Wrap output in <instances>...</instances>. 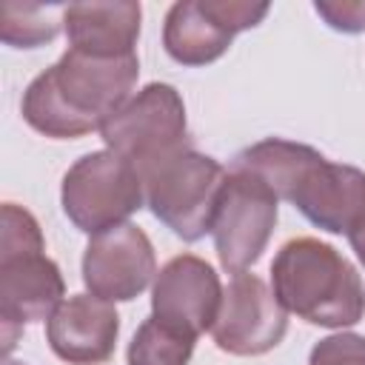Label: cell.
Masks as SVG:
<instances>
[{"label": "cell", "instance_id": "1", "mask_svg": "<svg viewBox=\"0 0 365 365\" xmlns=\"http://www.w3.org/2000/svg\"><path fill=\"white\" fill-rule=\"evenodd\" d=\"M140 74L137 54L94 57L68 48L51 68L37 74L23 94V120L54 140L100 131L103 123L131 100Z\"/></svg>", "mask_w": 365, "mask_h": 365}, {"label": "cell", "instance_id": "2", "mask_svg": "<svg viewBox=\"0 0 365 365\" xmlns=\"http://www.w3.org/2000/svg\"><path fill=\"white\" fill-rule=\"evenodd\" d=\"M234 165L259 174L279 200L328 234L351 237L365 225V174L325 160L311 145L268 137L240 151Z\"/></svg>", "mask_w": 365, "mask_h": 365}, {"label": "cell", "instance_id": "3", "mask_svg": "<svg viewBox=\"0 0 365 365\" xmlns=\"http://www.w3.org/2000/svg\"><path fill=\"white\" fill-rule=\"evenodd\" d=\"M271 282L282 308L311 325L348 328L365 314V285L356 268L314 237L288 240L277 251Z\"/></svg>", "mask_w": 365, "mask_h": 365}, {"label": "cell", "instance_id": "4", "mask_svg": "<svg viewBox=\"0 0 365 365\" xmlns=\"http://www.w3.org/2000/svg\"><path fill=\"white\" fill-rule=\"evenodd\" d=\"M66 282L54 259L46 257V242L37 220L14 205H3L0 231V319L3 351L14 348L26 322L48 319L63 302Z\"/></svg>", "mask_w": 365, "mask_h": 365}, {"label": "cell", "instance_id": "5", "mask_svg": "<svg viewBox=\"0 0 365 365\" xmlns=\"http://www.w3.org/2000/svg\"><path fill=\"white\" fill-rule=\"evenodd\" d=\"M145 205L171 228L180 240L197 242L211 231L217 197L225 180V168L208 157L182 145L140 168Z\"/></svg>", "mask_w": 365, "mask_h": 365}, {"label": "cell", "instance_id": "6", "mask_svg": "<svg viewBox=\"0 0 365 365\" xmlns=\"http://www.w3.org/2000/svg\"><path fill=\"white\" fill-rule=\"evenodd\" d=\"M60 200L66 217L80 231L100 234L123 225L134 211L143 208V174L131 160L108 148L91 151L66 171Z\"/></svg>", "mask_w": 365, "mask_h": 365}, {"label": "cell", "instance_id": "7", "mask_svg": "<svg viewBox=\"0 0 365 365\" xmlns=\"http://www.w3.org/2000/svg\"><path fill=\"white\" fill-rule=\"evenodd\" d=\"M277 208L279 197L259 174L242 165L225 171L211 234L220 265L228 274H242L262 257L277 225Z\"/></svg>", "mask_w": 365, "mask_h": 365}, {"label": "cell", "instance_id": "8", "mask_svg": "<svg viewBox=\"0 0 365 365\" xmlns=\"http://www.w3.org/2000/svg\"><path fill=\"white\" fill-rule=\"evenodd\" d=\"M100 137L108 151L131 160L137 168L188 145L180 91L168 83H148L103 123Z\"/></svg>", "mask_w": 365, "mask_h": 365}, {"label": "cell", "instance_id": "9", "mask_svg": "<svg viewBox=\"0 0 365 365\" xmlns=\"http://www.w3.org/2000/svg\"><path fill=\"white\" fill-rule=\"evenodd\" d=\"M268 14V3L245 0H182L165 14L163 46L182 66H205L225 54L234 34L254 29Z\"/></svg>", "mask_w": 365, "mask_h": 365}, {"label": "cell", "instance_id": "10", "mask_svg": "<svg viewBox=\"0 0 365 365\" xmlns=\"http://www.w3.org/2000/svg\"><path fill=\"white\" fill-rule=\"evenodd\" d=\"M288 331V311L277 294L257 274H234L222 291L220 314L211 336L220 351L234 356H259L282 342Z\"/></svg>", "mask_w": 365, "mask_h": 365}, {"label": "cell", "instance_id": "11", "mask_svg": "<svg viewBox=\"0 0 365 365\" xmlns=\"http://www.w3.org/2000/svg\"><path fill=\"white\" fill-rule=\"evenodd\" d=\"M154 274V245L134 222L91 234L83 254V282L88 294L106 302H128L151 285Z\"/></svg>", "mask_w": 365, "mask_h": 365}, {"label": "cell", "instance_id": "12", "mask_svg": "<svg viewBox=\"0 0 365 365\" xmlns=\"http://www.w3.org/2000/svg\"><path fill=\"white\" fill-rule=\"evenodd\" d=\"M222 305V285L217 271L194 254L168 259L151 288V317L171 322L194 336L211 331Z\"/></svg>", "mask_w": 365, "mask_h": 365}, {"label": "cell", "instance_id": "13", "mask_svg": "<svg viewBox=\"0 0 365 365\" xmlns=\"http://www.w3.org/2000/svg\"><path fill=\"white\" fill-rule=\"evenodd\" d=\"M120 317L111 302L94 294H74L57 305L46 322L54 356L68 365H103L114 356Z\"/></svg>", "mask_w": 365, "mask_h": 365}, {"label": "cell", "instance_id": "14", "mask_svg": "<svg viewBox=\"0 0 365 365\" xmlns=\"http://www.w3.org/2000/svg\"><path fill=\"white\" fill-rule=\"evenodd\" d=\"M140 3H74L66 6L63 26L68 48L94 57L134 54L140 37Z\"/></svg>", "mask_w": 365, "mask_h": 365}, {"label": "cell", "instance_id": "15", "mask_svg": "<svg viewBox=\"0 0 365 365\" xmlns=\"http://www.w3.org/2000/svg\"><path fill=\"white\" fill-rule=\"evenodd\" d=\"M194 342L191 331L148 317L128 345V365H188Z\"/></svg>", "mask_w": 365, "mask_h": 365}, {"label": "cell", "instance_id": "16", "mask_svg": "<svg viewBox=\"0 0 365 365\" xmlns=\"http://www.w3.org/2000/svg\"><path fill=\"white\" fill-rule=\"evenodd\" d=\"M66 6L0 3V37L14 48H37L60 34Z\"/></svg>", "mask_w": 365, "mask_h": 365}, {"label": "cell", "instance_id": "17", "mask_svg": "<svg viewBox=\"0 0 365 365\" xmlns=\"http://www.w3.org/2000/svg\"><path fill=\"white\" fill-rule=\"evenodd\" d=\"M308 365H365V336L331 334L311 348Z\"/></svg>", "mask_w": 365, "mask_h": 365}, {"label": "cell", "instance_id": "18", "mask_svg": "<svg viewBox=\"0 0 365 365\" xmlns=\"http://www.w3.org/2000/svg\"><path fill=\"white\" fill-rule=\"evenodd\" d=\"M314 9L336 31H345V34L365 31V3L362 0H336V3L322 0V3H314Z\"/></svg>", "mask_w": 365, "mask_h": 365}, {"label": "cell", "instance_id": "19", "mask_svg": "<svg viewBox=\"0 0 365 365\" xmlns=\"http://www.w3.org/2000/svg\"><path fill=\"white\" fill-rule=\"evenodd\" d=\"M348 240H351V245H354L356 257H359V259H362V265H365V225H362L359 231H354Z\"/></svg>", "mask_w": 365, "mask_h": 365}, {"label": "cell", "instance_id": "20", "mask_svg": "<svg viewBox=\"0 0 365 365\" xmlns=\"http://www.w3.org/2000/svg\"><path fill=\"white\" fill-rule=\"evenodd\" d=\"M3 365H23V362H14V359H6Z\"/></svg>", "mask_w": 365, "mask_h": 365}]
</instances>
